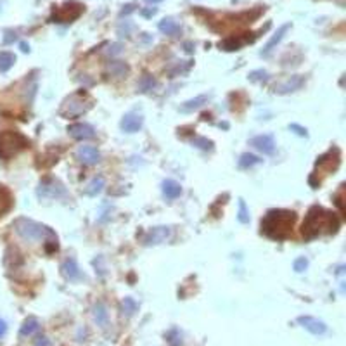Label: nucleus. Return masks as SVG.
<instances>
[{"label": "nucleus", "instance_id": "33", "mask_svg": "<svg viewBox=\"0 0 346 346\" xmlns=\"http://www.w3.org/2000/svg\"><path fill=\"white\" fill-rule=\"evenodd\" d=\"M166 339L172 346H182V339H180V332L177 329H172V331L166 334Z\"/></svg>", "mask_w": 346, "mask_h": 346}, {"label": "nucleus", "instance_id": "23", "mask_svg": "<svg viewBox=\"0 0 346 346\" xmlns=\"http://www.w3.org/2000/svg\"><path fill=\"white\" fill-rule=\"evenodd\" d=\"M104 187H106V180H104L103 177H96L90 180V184L85 187V194L87 196H97L101 194V192L104 191Z\"/></svg>", "mask_w": 346, "mask_h": 346}, {"label": "nucleus", "instance_id": "21", "mask_svg": "<svg viewBox=\"0 0 346 346\" xmlns=\"http://www.w3.org/2000/svg\"><path fill=\"white\" fill-rule=\"evenodd\" d=\"M38 331H40V322H38V318L28 317L25 322H23L21 329H19V336L26 338V336H33L35 332H38Z\"/></svg>", "mask_w": 346, "mask_h": 346}, {"label": "nucleus", "instance_id": "35", "mask_svg": "<svg viewBox=\"0 0 346 346\" xmlns=\"http://www.w3.org/2000/svg\"><path fill=\"white\" fill-rule=\"evenodd\" d=\"M289 130L294 132L296 135H300V137H308V130H307V128L300 127V125H296V123H291L289 125Z\"/></svg>", "mask_w": 346, "mask_h": 346}, {"label": "nucleus", "instance_id": "10", "mask_svg": "<svg viewBox=\"0 0 346 346\" xmlns=\"http://www.w3.org/2000/svg\"><path fill=\"white\" fill-rule=\"evenodd\" d=\"M303 83H305V78L301 76V74L287 76L286 80H282L280 83H277L276 87H274V92L280 94V96H284V94H291V92H294V90L301 89V85Z\"/></svg>", "mask_w": 346, "mask_h": 346}, {"label": "nucleus", "instance_id": "28", "mask_svg": "<svg viewBox=\"0 0 346 346\" xmlns=\"http://www.w3.org/2000/svg\"><path fill=\"white\" fill-rule=\"evenodd\" d=\"M263 159L258 158L256 154H249V152H244L242 156L239 158V166L241 168H253V166L260 165Z\"/></svg>", "mask_w": 346, "mask_h": 346}, {"label": "nucleus", "instance_id": "36", "mask_svg": "<svg viewBox=\"0 0 346 346\" xmlns=\"http://www.w3.org/2000/svg\"><path fill=\"white\" fill-rule=\"evenodd\" d=\"M35 346H50V341L45 338V336H38L35 341Z\"/></svg>", "mask_w": 346, "mask_h": 346}, {"label": "nucleus", "instance_id": "44", "mask_svg": "<svg viewBox=\"0 0 346 346\" xmlns=\"http://www.w3.org/2000/svg\"><path fill=\"white\" fill-rule=\"evenodd\" d=\"M185 47H187V49H185V50H187V52H192V49H191V43H185Z\"/></svg>", "mask_w": 346, "mask_h": 346}, {"label": "nucleus", "instance_id": "20", "mask_svg": "<svg viewBox=\"0 0 346 346\" xmlns=\"http://www.w3.org/2000/svg\"><path fill=\"white\" fill-rule=\"evenodd\" d=\"M94 320H96L97 325H101V327H106V325L109 324V311H107L104 303H97L96 307H94Z\"/></svg>", "mask_w": 346, "mask_h": 346}, {"label": "nucleus", "instance_id": "17", "mask_svg": "<svg viewBox=\"0 0 346 346\" xmlns=\"http://www.w3.org/2000/svg\"><path fill=\"white\" fill-rule=\"evenodd\" d=\"M161 191H163V196H165L166 199H177L178 196L182 194V185L178 184L177 180L168 178V180H163Z\"/></svg>", "mask_w": 346, "mask_h": 346}, {"label": "nucleus", "instance_id": "11", "mask_svg": "<svg viewBox=\"0 0 346 346\" xmlns=\"http://www.w3.org/2000/svg\"><path fill=\"white\" fill-rule=\"evenodd\" d=\"M61 274H63L64 279L69 280V282L85 279V276L81 274L80 267H78V263H76L74 258H68V260H64L63 265H61Z\"/></svg>", "mask_w": 346, "mask_h": 346}, {"label": "nucleus", "instance_id": "39", "mask_svg": "<svg viewBox=\"0 0 346 346\" xmlns=\"http://www.w3.org/2000/svg\"><path fill=\"white\" fill-rule=\"evenodd\" d=\"M156 12H158V9H156V7L144 9V11H142V16H145V18H152V16H154Z\"/></svg>", "mask_w": 346, "mask_h": 346}, {"label": "nucleus", "instance_id": "41", "mask_svg": "<svg viewBox=\"0 0 346 346\" xmlns=\"http://www.w3.org/2000/svg\"><path fill=\"white\" fill-rule=\"evenodd\" d=\"M5 331H7V324H5V322L0 318V338L5 334Z\"/></svg>", "mask_w": 346, "mask_h": 346}, {"label": "nucleus", "instance_id": "26", "mask_svg": "<svg viewBox=\"0 0 346 346\" xmlns=\"http://www.w3.org/2000/svg\"><path fill=\"white\" fill-rule=\"evenodd\" d=\"M14 63H16V56L12 52H7V50L0 52V73L9 71L14 66Z\"/></svg>", "mask_w": 346, "mask_h": 346}, {"label": "nucleus", "instance_id": "5", "mask_svg": "<svg viewBox=\"0 0 346 346\" xmlns=\"http://www.w3.org/2000/svg\"><path fill=\"white\" fill-rule=\"evenodd\" d=\"M92 107V101L89 99V97L85 96L83 92H78V94H73L71 97H68L66 101H64L63 107H61V116L64 118H78L81 116L83 113H87V111Z\"/></svg>", "mask_w": 346, "mask_h": 346}, {"label": "nucleus", "instance_id": "14", "mask_svg": "<svg viewBox=\"0 0 346 346\" xmlns=\"http://www.w3.org/2000/svg\"><path fill=\"white\" fill-rule=\"evenodd\" d=\"M142 125H144V118L138 113H127L120 121L121 130L127 132V134H135V132H138L142 128Z\"/></svg>", "mask_w": 346, "mask_h": 346}, {"label": "nucleus", "instance_id": "30", "mask_svg": "<svg viewBox=\"0 0 346 346\" xmlns=\"http://www.w3.org/2000/svg\"><path fill=\"white\" fill-rule=\"evenodd\" d=\"M237 218H239L241 223L249 222V209H247L246 201H244V199H239V213H237Z\"/></svg>", "mask_w": 346, "mask_h": 346}, {"label": "nucleus", "instance_id": "31", "mask_svg": "<svg viewBox=\"0 0 346 346\" xmlns=\"http://www.w3.org/2000/svg\"><path fill=\"white\" fill-rule=\"evenodd\" d=\"M247 80L249 81H267L269 80V73H267L265 69H254L249 73Z\"/></svg>", "mask_w": 346, "mask_h": 346}, {"label": "nucleus", "instance_id": "8", "mask_svg": "<svg viewBox=\"0 0 346 346\" xmlns=\"http://www.w3.org/2000/svg\"><path fill=\"white\" fill-rule=\"evenodd\" d=\"M170 236H172V229L170 227H152L151 230H147V232L144 234V237H142V242L145 244V246H156V244H161L165 242L166 239H170Z\"/></svg>", "mask_w": 346, "mask_h": 346}, {"label": "nucleus", "instance_id": "25", "mask_svg": "<svg viewBox=\"0 0 346 346\" xmlns=\"http://www.w3.org/2000/svg\"><path fill=\"white\" fill-rule=\"evenodd\" d=\"M120 310L125 317H132V315H135V311L138 310V303L134 300V298H125L120 305Z\"/></svg>", "mask_w": 346, "mask_h": 346}, {"label": "nucleus", "instance_id": "18", "mask_svg": "<svg viewBox=\"0 0 346 346\" xmlns=\"http://www.w3.org/2000/svg\"><path fill=\"white\" fill-rule=\"evenodd\" d=\"M208 101H209L208 94H203V96H198L191 101H185V103L180 106V111L182 113H192V111H198V109H201L205 104H208Z\"/></svg>", "mask_w": 346, "mask_h": 346}, {"label": "nucleus", "instance_id": "9", "mask_svg": "<svg viewBox=\"0 0 346 346\" xmlns=\"http://www.w3.org/2000/svg\"><path fill=\"white\" fill-rule=\"evenodd\" d=\"M249 144L253 145L256 151L263 152V154L272 156L276 152V138L270 134H263V135H256L249 140Z\"/></svg>", "mask_w": 346, "mask_h": 346}, {"label": "nucleus", "instance_id": "40", "mask_svg": "<svg viewBox=\"0 0 346 346\" xmlns=\"http://www.w3.org/2000/svg\"><path fill=\"white\" fill-rule=\"evenodd\" d=\"M127 9H123V11L120 12V16H127V14H130V12H134L135 11V5L134 4H128V5H125Z\"/></svg>", "mask_w": 346, "mask_h": 346}, {"label": "nucleus", "instance_id": "13", "mask_svg": "<svg viewBox=\"0 0 346 346\" xmlns=\"http://www.w3.org/2000/svg\"><path fill=\"white\" fill-rule=\"evenodd\" d=\"M298 324L315 336H320L327 331L325 322L318 320V318H315V317H310V315H301V317H298Z\"/></svg>", "mask_w": 346, "mask_h": 346}, {"label": "nucleus", "instance_id": "4", "mask_svg": "<svg viewBox=\"0 0 346 346\" xmlns=\"http://www.w3.org/2000/svg\"><path fill=\"white\" fill-rule=\"evenodd\" d=\"M28 145V138L25 135H21L19 132H2L0 134V158L9 159L12 156H16L19 151Z\"/></svg>", "mask_w": 346, "mask_h": 346}, {"label": "nucleus", "instance_id": "19", "mask_svg": "<svg viewBox=\"0 0 346 346\" xmlns=\"http://www.w3.org/2000/svg\"><path fill=\"white\" fill-rule=\"evenodd\" d=\"M158 28H159V32H161L163 35H168V36L178 35V33H180V30H182L180 25H178L177 21H173V19H170V18H166V19H163V21H159Z\"/></svg>", "mask_w": 346, "mask_h": 346}, {"label": "nucleus", "instance_id": "6", "mask_svg": "<svg viewBox=\"0 0 346 346\" xmlns=\"http://www.w3.org/2000/svg\"><path fill=\"white\" fill-rule=\"evenodd\" d=\"M36 196L40 199H59V198H66V189L56 178H45L38 184V189H36Z\"/></svg>", "mask_w": 346, "mask_h": 346}, {"label": "nucleus", "instance_id": "16", "mask_svg": "<svg viewBox=\"0 0 346 346\" xmlns=\"http://www.w3.org/2000/svg\"><path fill=\"white\" fill-rule=\"evenodd\" d=\"M76 158L83 165H96L101 161V152L94 145H81L76 151Z\"/></svg>", "mask_w": 346, "mask_h": 346}, {"label": "nucleus", "instance_id": "32", "mask_svg": "<svg viewBox=\"0 0 346 346\" xmlns=\"http://www.w3.org/2000/svg\"><path fill=\"white\" fill-rule=\"evenodd\" d=\"M192 145H196V147L203 149V151H208V149H213V142L208 140L206 137H196V138H192Z\"/></svg>", "mask_w": 346, "mask_h": 346}, {"label": "nucleus", "instance_id": "24", "mask_svg": "<svg viewBox=\"0 0 346 346\" xmlns=\"http://www.w3.org/2000/svg\"><path fill=\"white\" fill-rule=\"evenodd\" d=\"M244 43H246V40L239 38V36H230V38H225L223 42H220V49L232 52V50H239Z\"/></svg>", "mask_w": 346, "mask_h": 346}, {"label": "nucleus", "instance_id": "7", "mask_svg": "<svg viewBox=\"0 0 346 346\" xmlns=\"http://www.w3.org/2000/svg\"><path fill=\"white\" fill-rule=\"evenodd\" d=\"M83 12V5L78 2H66L64 5H61L57 11H54L52 21L54 23H71L76 18H80Z\"/></svg>", "mask_w": 346, "mask_h": 346}, {"label": "nucleus", "instance_id": "3", "mask_svg": "<svg viewBox=\"0 0 346 346\" xmlns=\"http://www.w3.org/2000/svg\"><path fill=\"white\" fill-rule=\"evenodd\" d=\"M12 229H14L16 234H18L23 241H26V242H36V241H43V239L57 241L56 234H54L49 227L42 225V223L35 222V220L25 218V216L16 218L14 223H12Z\"/></svg>", "mask_w": 346, "mask_h": 346}, {"label": "nucleus", "instance_id": "27", "mask_svg": "<svg viewBox=\"0 0 346 346\" xmlns=\"http://www.w3.org/2000/svg\"><path fill=\"white\" fill-rule=\"evenodd\" d=\"M158 85V81H156V78H152L151 74H142V78L138 80V85H137V89H138V92H142V94H145V92H149V90H152Z\"/></svg>", "mask_w": 346, "mask_h": 346}, {"label": "nucleus", "instance_id": "42", "mask_svg": "<svg viewBox=\"0 0 346 346\" xmlns=\"http://www.w3.org/2000/svg\"><path fill=\"white\" fill-rule=\"evenodd\" d=\"M21 50H23V52H30V45H28V43L21 42Z\"/></svg>", "mask_w": 346, "mask_h": 346}, {"label": "nucleus", "instance_id": "43", "mask_svg": "<svg viewBox=\"0 0 346 346\" xmlns=\"http://www.w3.org/2000/svg\"><path fill=\"white\" fill-rule=\"evenodd\" d=\"M147 4H159V2H163V0H145Z\"/></svg>", "mask_w": 346, "mask_h": 346}, {"label": "nucleus", "instance_id": "12", "mask_svg": "<svg viewBox=\"0 0 346 346\" xmlns=\"http://www.w3.org/2000/svg\"><path fill=\"white\" fill-rule=\"evenodd\" d=\"M68 134L76 140H90L96 137V130L89 123H74L68 127Z\"/></svg>", "mask_w": 346, "mask_h": 346}, {"label": "nucleus", "instance_id": "38", "mask_svg": "<svg viewBox=\"0 0 346 346\" xmlns=\"http://www.w3.org/2000/svg\"><path fill=\"white\" fill-rule=\"evenodd\" d=\"M121 52V43H113V45L109 47V54L111 56H114V54H120Z\"/></svg>", "mask_w": 346, "mask_h": 346}, {"label": "nucleus", "instance_id": "29", "mask_svg": "<svg viewBox=\"0 0 346 346\" xmlns=\"http://www.w3.org/2000/svg\"><path fill=\"white\" fill-rule=\"evenodd\" d=\"M109 73L114 74V76L121 78L128 73V66L125 63H120V61H114V63L109 64Z\"/></svg>", "mask_w": 346, "mask_h": 346}, {"label": "nucleus", "instance_id": "34", "mask_svg": "<svg viewBox=\"0 0 346 346\" xmlns=\"http://www.w3.org/2000/svg\"><path fill=\"white\" fill-rule=\"evenodd\" d=\"M293 269H294V272H298V274L305 272V270L308 269V260L305 256L296 258V260H294V263H293Z\"/></svg>", "mask_w": 346, "mask_h": 346}, {"label": "nucleus", "instance_id": "15", "mask_svg": "<svg viewBox=\"0 0 346 346\" xmlns=\"http://www.w3.org/2000/svg\"><path fill=\"white\" fill-rule=\"evenodd\" d=\"M291 30V23H286V25H282L279 30H277L276 33L272 35V38L269 40V42L265 43V47H263V50L260 52V56H263V57H269L270 54L274 52V49H276L277 45H279L280 42H282V38H284V35H286L287 32Z\"/></svg>", "mask_w": 346, "mask_h": 346}, {"label": "nucleus", "instance_id": "2", "mask_svg": "<svg viewBox=\"0 0 346 346\" xmlns=\"http://www.w3.org/2000/svg\"><path fill=\"white\" fill-rule=\"evenodd\" d=\"M296 215L289 209H270L262 220V232L274 241H284L291 236Z\"/></svg>", "mask_w": 346, "mask_h": 346}, {"label": "nucleus", "instance_id": "22", "mask_svg": "<svg viewBox=\"0 0 346 346\" xmlns=\"http://www.w3.org/2000/svg\"><path fill=\"white\" fill-rule=\"evenodd\" d=\"M12 208V196L7 187L0 185V216H4Z\"/></svg>", "mask_w": 346, "mask_h": 346}, {"label": "nucleus", "instance_id": "37", "mask_svg": "<svg viewBox=\"0 0 346 346\" xmlns=\"http://www.w3.org/2000/svg\"><path fill=\"white\" fill-rule=\"evenodd\" d=\"M16 40V33L14 32H5V38H4V45H7V43L14 42Z\"/></svg>", "mask_w": 346, "mask_h": 346}, {"label": "nucleus", "instance_id": "1", "mask_svg": "<svg viewBox=\"0 0 346 346\" xmlns=\"http://www.w3.org/2000/svg\"><path fill=\"white\" fill-rule=\"evenodd\" d=\"M339 229V218L336 213L327 211L322 206H311L301 225V236L305 239H315L322 234H336Z\"/></svg>", "mask_w": 346, "mask_h": 346}]
</instances>
